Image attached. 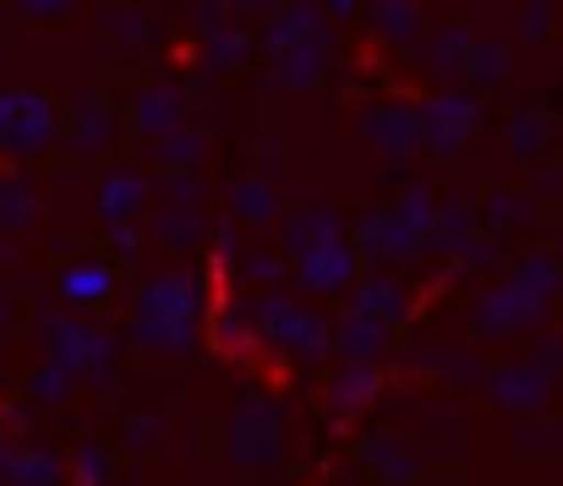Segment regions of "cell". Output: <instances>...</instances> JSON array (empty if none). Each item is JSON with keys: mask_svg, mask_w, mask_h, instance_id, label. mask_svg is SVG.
Listing matches in <instances>:
<instances>
[{"mask_svg": "<svg viewBox=\"0 0 563 486\" xmlns=\"http://www.w3.org/2000/svg\"><path fill=\"white\" fill-rule=\"evenodd\" d=\"M66 290H82L77 301H93V290H104V274H66Z\"/></svg>", "mask_w": 563, "mask_h": 486, "instance_id": "1", "label": "cell"}]
</instances>
